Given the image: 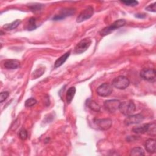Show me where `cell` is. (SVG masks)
I'll return each instance as SVG.
<instances>
[{"instance_id":"9","label":"cell","mask_w":156,"mask_h":156,"mask_svg":"<svg viewBox=\"0 0 156 156\" xmlns=\"http://www.w3.org/2000/svg\"><path fill=\"white\" fill-rule=\"evenodd\" d=\"M94 13V9L91 6H88L82 10L77 17V22L81 23L90 18Z\"/></svg>"},{"instance_id":"29","label":"cell","mask_w":156,"mask_h":156,"mask_svg":"<svg viewBox=\"0 0 156 156\" xmlns=\"http://www.w3.org/2000/svg\"><path fill=\"white\" fill-rule=\"evenodd\" d=\"M135 17L138 18H144L146 17L145 14H141V13H138L135 15Z\"/></svg>"},{"instance_id":"15","label":"cell","mask_w":156,"mask_h":156,"mask_svg":"<svg viewBox=\"0 0 156 156\" xmlns=\"http://www.w3.org/2000/svg\"><path fill=\"white\" fill-rule=\"evenodd\" d=\"M86 105L88 108L94 112H99L101 108L99 105L96 102L91 99H88L86 101Z\"/></svg>"},{"instance_id":"3","label":"cell","mask_w":156,"mask_h":156,"mask_svg":"<svg viewBox=\"0 0 156 156\" xmlns=\"http://www.w3.org/2000/svg\"><path fill=\"white\" fill-rule=\"evenodd\" d=\"M112 86L117 89H126L130 84V81L127 77L124 76H119L115 77L112 82Z\"/></svg>"},{"instance_id":"20","label":"cell","mask_w":156,"mask_h":156,"mask_svg":"<svg viewBox=\"0 0 156 156\" xmlns=\"http://www.w3.org/2000/svg\"><path fill=\"white\" fill-rule=\"evenodd\" d=\"M130 155L132 156H142L144 155V152L141 147H136L131 150Z\"/></svg>"},{"instance_id":"1","label":"cell","mask_w":156,"mask_h":156,"mask_svg":"<svg viewBox=\"0 0 156 156\" xmlns=\"http://www.w3.org/2000/svg\"><path fill=\"white\" fill-rule=\"evenodd\" d=\"M118 109L124 115L129 116L133 114L136 110V106L132 101H127L121 102Z\"/></svg>"},{"instance_id":"21","label":"cell","mask_w":156,"mask_h":156,"mask_svg":"<svg viewBox=\"0 0 156 156\" xmlns=\"http://www.w3.org/2000/svg\"><path fill=\"white\" fill-rule=\"evenodd\" d=\"M155 127H156V125H155V122H153L152 123H149V127H148V130H147V133L151 136H155V132H156Z\"/></svg>"},{"instance_id":"14","label":"cell","mask_w":156,"mask_h":156,"mask_svg":"<svg viewBox=\"0 0 156 156\" xmlns=\"http://www.w3.org/2000/svg\"><path fill=\"white\" fill-rule=\"evenodd\" d=\"M70 55V51H68L57 58L54 63V67L58 68L62 65Z\"/></svg>"},{"instance_id":"18","label":"cell","mask_w":156,"mask_h":156,"mask_svg":"<svg viewBox=\"0 0 156 156\" xmlns=\"http://www.w3.org/2000/svg\"><path fill=\"white\" fill-rule=\"evenodd\" d=\"M36 20L35 18L34 17H31L30 18L28 21L27 23L26 24V29L28 30H33L34 29H36L37 26H36Z\"/></svg>"},{"instance_id":"5","label":"cell","mask_w":156,"mask_h":156,"mask_svg":"<svg viewBox=\"0 0 156 156\" xmlns=\"http://www.w3.org/2000/svg\"><path fill=\"white\" fill-rule=\"evenodd\" d=\"M94 123L101 130H107L112 126V121L108 118L94 119Z\"/></svg>"},{"instance_id":"28","label":"cell","mask_w":156,"mask_h":156,"mask_svg":"<svg viewBox=\"0 0 156 156\" xmlns=\"http://www.w3.org/2000/svg\"><path fill=\"white\" fill-rule=\"evenodd\" d=\"M145 9L149 12H156V2H154V3H152L150 5H149L147 7H146Z\"/></svg>"},{"instance_id":"8","label":"cell","mask_w":156,"mask_h":156,"mask_svg":"<svg viewBox=\"0 0 156 156\" xmlns=\"http://www.w3.org/2000/svg\"><path fill=\"white\" fill-rule=\"evenodd\" d=\"M75 12H76V9L74 8H64L60 11L58 14L55 15L52 18V20H54V21L62 20L65 18L66 17L72 16L75 13Z\"/></svg>"},{"instance_id":"11","label":"cell","mask_w":156,"mask_h":156,"mask_svg":"<svg viewBox=\"0 0 156 156\" xmlns=\"http://www.w3.org/2000/svg\"><path fill=\"white\" fill-rule=\"evenodd\" d=\"M144 119V116L141 114H135L127 116V118L124 121L126 125L129 126L131 124H139L142 122Z\"/></svg>"},{"instance_id":"13","label":"cell","mask_w":156,"mask_h":156,"mask_svg":"<svg viewBox=\"0 0 156 156\" xmlns=\"http://www.w3.org/2000/svg\"><path fill=\"white\" fill-rule=\"evenodd\" d=\"M144 147L147 152L153 154L155 152L156 149V143L155 140L152 138L147 139L144 143Z\"/></svg>"},{"instance_id":"7","label":"cell","mask_w":156,"mask_h":156,"mask_svg":"<svg viewBox=\"0 0 156 156\" xmlns=\"http://www.w3.org/2000/svg\"><path fill=\"white\" fill-rule=\"evenodd\" d=\"M121 102L117 99L106 100L104 103L105 109L110 113L115 112L118 108Z\"/></svg>"},{"instance_id":"6","label":"cell","mask_w":156,"mask_h":156,"mask_svg":"<svg viewBox=\"0 0 156 156\" xmlns=\"http://www.w3.org/2000/svg\"><path fill=\"white\" fill-rule=\"evenodd\" d=\"M113 91V88L111 85H110L108 83H104L99 85L97 90L96 92L97 94L102 97H106L108 96L109 95L111 94V93Z\"/></svg>"},{"instance_id":"23","label":"cell","mask_w":156,"mask_h":156,"mask_svg":"<svg viewBox=\"0 0 156 156\" xmlns=\"http://www.w3.org/2000/svg\"><path fill=\"white\" fill-rule=\"evenodd\" d=\"M122 3L124 4L127 6L135 7L138 4V2L135 0H127V1H121Z\"/></svg>"},{"instance_id":"27","label":"cell","mask_w":156,"mask_h":156,"mask_svg":"<svg viewBox=\"0 0 156 156\" xmlns=\"http://www.w3.org/2000/svg\"><path fill=\"white\" fill-rule=\"evenodd\" d=\"M41 7H42V5L39 4H34L32 5H29V8L31 9L32 11H34V12L40 10Z\"/></svg>"},{"instance_id":"17","label":"cell","mask_w":156,"mask_h":156,"mask_svg":"<svg viewBox=\"0 0 156 156\" xmlns=\"http://www.w3.org/2000/svg\"><path fill=\"white\" fill-rule=\"evenodd\" d=\"M149 127V123L148 124H144L142 125L141 126L136 127L133 129H132V131L138 134H144L147 133Z\"/></svg>"},{"instance_id":"24","label":"cell","mask_w":156,"mask_h":156,"mask_svg":"<svg viewBox=\"0 0 156 156\" xmlns=\"http://www.w3.org/2000/svg\"><path fill=\"white\" fill-rule=\"evenodd\" d=\"M37 100L34 98H30L27 99L25 102V106L27 107H30L36 104Z\"/></svg>"},{"instance_id":"2","label":"cell","mask_w":156,"mask_h":156,"mask_svg":"<svg viewBox=\"0 0 156 156\" xmlns=\"http://www.w3.org/2000/svg\"><path fill=\"white\" fill-rule=\"evenodd\" d=\"M126 23V21L124 19L118 20L115 21L114 23H113L112 24H111L110 26H107L105 28H104L103 29H102L100 31L99 34L101 36H105L107 35H108L109 34H110L112 32L115 30L116 29L124 26L125 25Z\"/></svg>"},{"instance_id":"22","label":"cell","mask_w":156,"mask_h":156,"mask_svg":"<svg viewBox=\"0 0 156 156\" xmlns=\"http://www.w3.org/2000/svg\"><path fill=\"white\" fill-rule=\"evenodd\" d=\"M44 73V68H40L37 69L32 74L34 79H37L38 77H40Z\"/></svg>"},{"instance_id":"16","label":"cell","mask_w":156,"mask_h":156,"mask_svg":"<svg viewBox=\"0 0 156 156\" xmlns=\"http://www.w3.org/2000/svg\"><path fill=\"white\" fill-rule=\"evenodd\" d=\"M76 91V89L74 87H71L68 90L66 94V100L68 104H70L72 100L73 99Z\"/></svg>"},{"instance_id":"10","label":"cell","mask_w":156,"mask_h":156,"mask_svg":"<svg viewBox=\"0 0 156 156\" xmlns=\"http://www.w3.org/2000/svg\"><path fill=\"white\" fill-rule=\"evenodd\" d=\"M141 77L147 81H154L155 79V70L153 68H143L140 71Z\"/></svg>"},{"instance_id":"19","label":"cell","mask_w":156,"mask_h":156,"mask_svg":"<svg viewBox=\"0 0 156 156\" xmlns=\"http://www.w3.org/2000/svg\"><path fill=\"white\" fill-rule=\"evenodd\" d=\"M20 23H21V21L20 20H16L11 23L5 24L3 26V28H4L6 30H13L16 28L18 26V25L20 24Z\"/></svg>"},{"instance_id":"12","label":"cell","mask_w":156,"mask_h":156,"mask_svg":"<svg viewBox=\"0 0 156 156\" xmlns=\"http://www.w3.org/2000/svg\"><path fill=\"white\" fill-rule=\"evenodd\" d=\"M4 66L7 69H15L20 66V62L16 59L6 60L4 62Z\"/></svg>"},{"instance_id":"4","label":"cell","mask_w":156,"mask_h":156,"mask_svg":"<svg viewBox=\"0 0 156 156\" xmlns=\"http://www.w3.org/2000/svg\"><path fill=\"white\" fill-rule=\"evenodd\" d=\"M91 40L90 38H85L81 40L75 46L74 52L76 54H82L86 51L91 44Z\"/></svg>"},{"instance_id":"25","label":"cell","mask_w":156,"mask_h":156,"mask_svg":"<svg viewBox=\"0 0 156 156\" xmlns=\"http://www.w3.org/2000/svg\"><path fill=\"white\" fill-rule=\"evenodd\" d=\"M19 137L21 140H25L27 137V130L24 129H21L20 130V132H19Z\"/></svg>"},{"instance_id":"26","label":"cell","mask_w":156,"mask_h":156,"mask_svg":"<svg viewBox=\"0 0 156 156\" xmlns=\"http://www.w3.org/2000/svg\"><path fill=\"white\" fill-rule=\"evenodd\" d=\"M9 96V93L8 91H2L0 93V102H3Z\"/></svg>"}]
</instances>
